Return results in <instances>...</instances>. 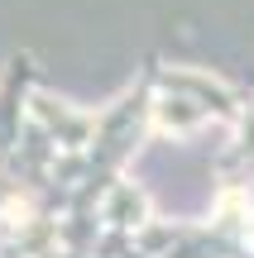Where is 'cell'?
<instances>
[]
</instances>
